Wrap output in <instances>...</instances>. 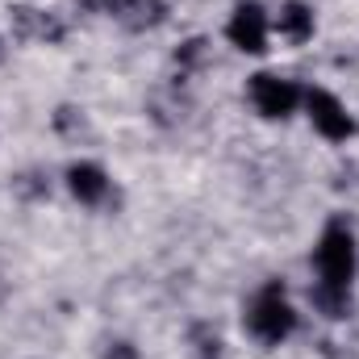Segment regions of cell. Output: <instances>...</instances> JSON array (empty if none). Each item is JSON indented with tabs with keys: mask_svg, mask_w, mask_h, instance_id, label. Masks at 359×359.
Listing matches in <instances>:
<instances>
[{
	"mask_svg": "<svg viewBox=\"0 0 359 359\" xmlns=\"http://www.w3.org/2000/svg\"><path fill=\"white\" fill-rule=\"evenodd\" d=\"M313 268H318V288H334V292H351V280L359 268V251H355V234L343 217H334L318 247H313Z\"/></svg>",
	"mask_w": 359,
	"mask_h": 359,
	"instance_id": "cell-1",
	"label": "cell"
},
{
	"mask_svg": "<svg viewBox=\"0 0 359 359\" xmlns=\"http://www.w3.org/2000/svg\"><path fill=\"white\" fill-rule=\"evenodd\" d=\"M292 330H297V309L288 305L284 284L280 280H268L251 297V305H247V334L255 343H264V347H280Z\"/></svg>",
	"mask_w": 359,
	"mask_h": 359,
	"instance_id": "cell-2",
	"label": "cell"
},
{
	"mask_svg": "<svg viewBox=\"0 0 359 359\" xmlns=\"http://www.w3.org/2000/svg\"><path fill=\"white\" fill-rule=\"evenodd\" d=\"M301 100H305V113H309V121H313V130H318L322 138H330V142H347V138L355 134V117L347 113V104H343L334 92L309 88Z\"/></svg>",
	"mask_w": 359,
	"mask_h": 359,
	"instance_id": "cell-3",
	"label": "cell"
},
{
	"mask_svg": "<svg viewBox=\"0 0 359 359\" xmlns=\"http://www.w3.org/2000/svg\"><path fill=\"white\" fill-rule=\"evenodd\" d=\"M301 96H305V92L297 88L292 80H284V76H271V72L251 76V104H255L264 117H271V121H280V117L297 113Z\"/></svg>",
	"mask_w": 359,
	"mask_h": 359,
	"instance_id": "cell-4",
	"label": "cell"
},
{
	"mask_svg": "<svg viewBox=\"0 0 359 359\" xmlns=\"http://www.w3.org/2000/svg\"><path fill=\"white\" fill-rule=\"evenodd\" d=\"M268 34H271V21L255 0L238 4L234 17H230V25H226V38H230L238 50H247V55H264V50H268Z\"/></svg>",
	"mask_w": 359,
	"mask_h": 359,
	"instance_id": "cell-5",
	"label": "cell"
},
{
	"mask_svg": "<svg viewBox=\"0 0 359 359\" xmlns=\"http://www.w3.org/2000/svg\"><path fill=\"white\" fill-rule=\"evenodd\" d=\"M8 17H13V34H17L21 42H59V38H63V21H59L55 13L17 4V8H8Z\"/></svg>",
	"mask_w": 359,
	"mask_h": 359,
	"instance_id": "cell-6",
	"label": "cell"
},
{
	"mask_svg": "<svg viewBox=\"0 0 359 359\" xmlns=\"http://www.w3.org/2000/svg\"><path fill=\"white\" fill-rule=\"evenodd\" d=\"M67 188H72V196H76L80 205H88V209L104 205L109 192H113V184H109V176H104L100 163H72V168H67Z\"/></svg>",
	"mask_w": 359,
	"mask_h": 359,
	"instance_id": "cell-7",
	"label": "cell"
},
{
	"mask_svg": "<svg viewBox=\"0 0 359 359\" xmlns=\"http://www.w3.org/2000/svg\"><path fill=\"white\" fill-rule=\"evenodd\" d=\"M276 34L288 42V46H305L313 38V8L301 4V0H288L280 13H276Z\"/></svg>",
	"mask_w": 359,
	"mask_h": 359,
	"instance_id": "cell-8",
	"label": "cell"
},
{
	"mask_svg": "<svg viewBox=\"0 0 359 359\" xmlns=\"http://www.w3.org/2000/svg\"><path fill=\"white\" fill-rule=\"evenodd\" d=\"M113 17L126 21L130 29H155V25L168 17V4H163V0H121Z\"/></svg>",
	"mask_w": 359,
	"mask_h": 359,
	"instance_id": "cell-9",
	"label": "cell"
},
{
	"mask_svg": "<svg viewBox=\"0 0 359 359\" xmlns=\"http://www.w3.org/2000/svg\"><path fill=\"white\" fill-rule=\"evenodd\" d=\"M192 355L196 359H217L222 355V339H217V330L213 326H192Z\"/></svg>",
	"mask_w": 359,
	"mask_h": 359,
	"instance_id": "cell-10",
	"label": "cell"
},
{
	"mask_svg": "<svg viewBox=\"0 0 359 359\" xmlns=\"http://www.w3.org/2000/svg\"><path fill=\"white\" fill-rule=\"evenodd\" d=\"M201 59H205V38H192V42H184V46H180V55H176L180 67H196Z\"/></svg>",
	"mask_w": 359,
	"mask_h": 359,
	"instance_id": "cell-11",
	"label": "cell"
},
{
	"mask_svg": "<svg viewBox=\"0 0 359 359\" xmlns=\"http://www.w3.org/2000/svg\"><path fill=\"white\" fill-rule=\"evenodd\" d=\"M104 359H138V351H134L130 343H109V347H104Z\"/></svg>",
	"mask_w": 359,
	"mask_h": 359,
	"instance_id": "cell-12",
	"label": "cell"
},
{
	"mask_svg": "<svg viewBox=\"0 0 359 359\" xmlns=\"http://www.w3.org/2000/svg\"><path fill=\"white\" fill-rule=\"evenodd\" d=\"M84 4H88V8H100V13H117L121 0H84Z\"/></svg>",
	"mask_w": 359,
	"mask_h": 359,
	"instance_id": "cell-13",
	"label": "cell"
},
{
	"mask_svg": "<svg viewBox=\"0 0 359 359\" xmlns=\"http://www.w3.org/2000/svg\"><path fill=\"white\" fill-rule=\"evenodd\" d=\"M0 297H4V284H0Z\"/></svg>",
	"mask_w": 359,
	"mask_h": 359,
	"instance_id": "cell-14",
	"label": "cell"
}]
</instances>
